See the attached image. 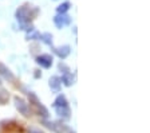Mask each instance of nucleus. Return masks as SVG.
I'll use <instances>...</instances> for the list:
<instances>
[{
	"mask_svg": "<svg viewBox=\"0 0 150 133\" xmlns=\"http://www.w3.org/2000/svg\"><path fill=\"white\" fill-rule=\"evenodd\" d=\"M58 67H59L60 71H63V74L64 73H69L70 71V67L67 66V65L64 63V62H59V65H58Z\"/></svg>",
	"mask_w": 150,
	"mask_h": 133,
	"instance_id": "nucleus-16",
	"label": "nucleus"
},
{
	"mask_svg": "<svg viewBox=\"0 0 150 133\" xmlns=\"http://www.w3.org/2000/svg\"><path fill=\"white\" fill-rule=\"evenodd\" d=\"M74 81H75V78H74V75H72L70 71L69 73H64L63 74V77L60 78V82H63V85L67 86V87H70V86L74 85Z\"/></svg>",
	"mask_w": 150,
	"mask_h": 133,
	"instance_id": "nucleus-10",
	"label": "nucleus"
},
{
	"mask_svg": "<svg viewBox=\"0 0 150 133\" xmlns=\"http://www.w3.org/2000/svg\"><path fill=\"white\" fill-rule=\"evenodd\" d=\"M34 77L35 78H42V73H40V70H35V73H34Z\"/></svg>",
	"mask_w": 150,
	"mask_h": 133,
	"instance_id": "nucleus-18",
	"label": "nucleus"
},
{
	"mask_svg": "<svg viewBox=\"0 0 150 133\" xmlns=\"http://www.w3.org/2000/svg\"><path fill=\"white\" fill-rule=\"evenodd\" d=\"M27 94H28V98H30V104H31L32 106H34V109H35V113L39 114V116H42L43 118L48 117V110H47L46 106L39 101V98H38L36 95H35L32 92H28Z\"/></svg>",
	"mask_w": 150,
	"mask_h": 133,
	"instance_id": "nucleus-1",
	"label": "nucleus"
},
{
	"mask_svg": "<svg viewBox=\"0 0 150 133\" xmlns=\"http://www.w3.org/2000/svg\"><path fill=\"white\" fill-rule=\"evenodd\" d=\"M69 105V101L63 94H59L56 97L55 102H54V106H67Z\"/></svg>",
	"mask_w": 150,
	"mask_h": 133,
	"instance_id": "nucleus-11",
	"label": "nucleus"
},
{
	"mask_svg": "<svg viewBox=\"0 0 150 133\" xmlns=\"http://www.w3.org/2000/svg\"><path fill=\"white\" fill-rule=\"evenodd\" d=\"M0 85H1V78H0Z\"/></svg>",
	"mask_w": 150,
	"mask_h": 133,
	"instance_id": "nucleus-20",
	"label": "nucleus"
},
{
	"mask_svg": "<svg viewBox=\"0 0 150 133\" xmlns=\"http://www.w3.org/2000/svg\"><path fill=\"white\" fill-rule=\"evenodd\" d=\"M30 133H43V132H40V130H36V129H31V130H30Z\"/></svg>",
	"mask_w": 150,
	"mask_h": 133,
	"instance_id": "nucleus-19",
	"label": "nucleus"
},
{
	"mask_svg": "<svg viewBox=\"0 0 150 133\" xmlns=\"http://www.w3.org/2000/svg\"><path fill=\"white\" fill-rule=\"evenodd\" d=\"M36 63L40 65L44 69H50V67L52 66V57L48 54L39 55V57H36Z\"/></svg>",
	"mask_w": 150,
	"mask_h": 133,
	"instance_id": "nucleus-5",
	"label": "nucleus"
},
{
	"mask_svg": "<svg viewBox=\"0 0 150 133\" xmlns=\"http://www.w3.org/2000/svg\"><path fill=\"white\" fill-rule=\"evenodd\" d=\"M52 50L60 59H66L71 53V47L69 44H64V46H60V47H52Z\"/></svg>",
	"mask_w": 150,
	"mask_h": 133,
	"instance_id": "nucleus-6",
	"label": "nucleus"
},
{
	"mask_svg": "<svg viewBox=\"0 0 150 133\" xmlns=\"http://www.w3.org/2000/svg\"><path fill=\"white\" fill-rule=\"evenodd\" d=\"M25 39H27V41H38V39H40V34L38 31H35V30H32V31L27 32Z\"/></svg>",
	"mask_w": 150,
	"mask_h": 133,
	"instance_id": "nucleus-15",
	"label": "nucleus"
},
{
	"mask_svg": "<svg viewBox=\"0 0 150 133\" xmlns=\"http://www.w3.org/2000/svg\"><path fill=\"white\" fill-rule=\"evenodd\" d=\"M43 125H46L48 129L54 130V127H55V122H52V121H47V120H43Z\"/></svg>",
	"mask_w": 150,
	"mask_h": 133,
	"instance_id": "nucleus-17",
	"label": "nucleus"
},
{
	"mask_svg": "<svg viewBox=\"0 0 150 133\" xmlns=\"http://www.w3.org/2000/svg\"><path fill=\"white\" fill-rule=\"evenodd\" d=\"M48 85H50V89L52 90V92H55V93L60 92V85H62V82H60V78L58 75L51 77L50 81H48Z\"/></svg>",
	"mask_w": 150,
	"mask_h": 133,
	"instance_id": "nucleus-8",
	"label": "nucleus"
},
{
	"mask_svg": "<svg viewBox=\"0 0 150 133\" xmlns=\"http://www.w3.org/2000/svg\"><path fill=\"white\" fill-rule=\"evenodd\" d=\"M13 102H15V108L19 110V113L23 114L24 117H28L30 116V105L27 104V101H25L24 98H22V97H19V95H15L13 97Z\"/></svg>",
	"mask_w": 150,
	"mask_h": 133,
	"instance_id": "nucleus-3",
	"label": "nucleus"
},
{
	"mask_svg": "<svg viewBox=\"0 0 150 133\" xmlns=\"http://www.w3.org/2000/svg\"><path fill=\"white\" fill-rule=\"evenodd\" d=\"M40 41L43 42V43L48 44V46H52V35H51L50 32H44V34L40 35Z\"/></svg>",
	"mask_w": 150,
	"mask_h": 133,
	"instance_id": "nucleus-14",
	"label": "nucleus"
},
{
	"mask_svg": "<svg viewBox=\"0 0 150 133\" xmlns=\"http://www.w3.org/2000/svg\"><path fill=\"white\" fill-rule=\"evenodd\" d=\"M55 110H56V114L60 116L62 118H66L69 120L70 118V114H71V110H70V106H55Z\"/></svg>",
	"mask_w": 150,
	"mask_h": 133,
	"instance_id": "nucleus-9",
	"label": "nucleus"
},
{
	"mask_svg": "<svg viewBox=\"0 0 150 133\" xmlns=\"http://www.w3.org/2000/svg\"><path fill=\"white\" fill-rule=\"evenodd\" d=\"M15 16H16V20H18L20 24H23V23H30V20L34 18L32 11H31V7H28L27 4L19 7L18 10H16Z\"/></svg>",
	"mask_w": 150,
	"mask_h": 133,
	"instance_id": "nucleus-2",
	"label": "nucleus"
},
{
	"mask_svg": "<svg viewBox=\"0 0 150 133\" xmlns=\"http://www.w3.org/2000/svg\"><path fill=\"white\" fill-rule=\"evenodd\" d=\"M54 23L58 28H63L64 26H69L71 23V16H69L67 14H58L54 18Z\"/></svg>",
	"mask_w": 150,
	"mask_h": 133,
	"instance_id": "nucleus-4",
	"label": "nucleus"
},
{
	"mask_svg": "<svg viewBox=\"0 0 150 133\" xmlns=\"http://www.w3.org/2000/svg\"><path fill=\"white\" fill-rule=\"evenodd\" d=\"M70 7H71V4H70L69 1H64V3L59 4V6L56 7V12L58 14H66L70 10Z\"/></svg>",
	"mask_w": 150,
	"mask_h": 133,
	"instance_id": "nucleus-13",
	"label": "nucleus"
},
{
	"mask_svg": "<svg viewBox=\"0 0 150 133\" xmlns=\"http://www.w3.org/2000/svg\"><path fill=\"white\" fill-rule=\"evenodd\" d=\"M0 75L3 77V78H6L7 81H9V82L15 81V75H13V73L4 63H1V62H0Z\"/></svg>",
	"mask_w": 150,
	"mask_h": 133,
	"instance_id": "nucleus-7",
	"label": "nucleus"
},
{
	"mask_svg": "<svg viewBox=\"0 0 150 133\" xmlns=\"http://www.w3.org/2000/svg\"><path fill=\"white\" fill-rule=\"evenodd\" d=\"M9 100V93L7 92L6 89L0 87V105H6Z\"/></svg>",
	"mask_w": 150,
	"mask_h": 133,
	"instance_id": "nucleus-12",
	"label": "nucleus"
}]
</instances>
